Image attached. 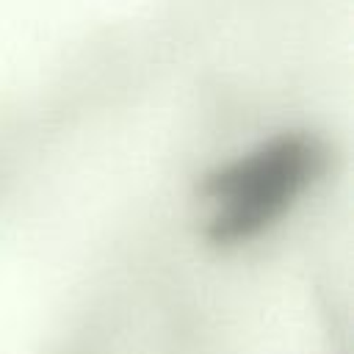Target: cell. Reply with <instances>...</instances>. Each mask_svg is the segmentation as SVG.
<instances>
[{"mask_svg":"<svg viewBox=\"0 0 354 354\" xmlns=\"http://www.w3.org/2000/svg\"><path fill=\"white\" fill-rule=\"evenodd\" d=\"M321 169L324 149L304 133H282L243 152L205 183L207 238L218 246L257 238L290 210Z\"/></svg>","mask_w":354,"mask_h":354,"instance_id":"cell-1","label":"cell"}]
</instances>
